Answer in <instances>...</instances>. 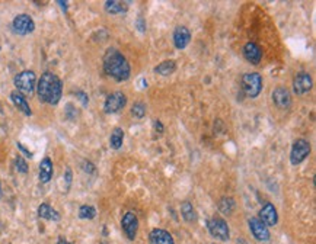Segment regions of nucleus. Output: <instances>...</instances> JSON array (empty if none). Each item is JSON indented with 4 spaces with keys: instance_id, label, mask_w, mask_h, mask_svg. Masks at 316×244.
<instances>
[{
    "instance_id": "35",
    "label": "nucleus",
    "mask_w": 316,
    "mask_h": 244,
    "mask_svg": "<svg viewBox=\"0 0 316 244\" xmlns=\"http://www.w3.org/2000/svg\"><path fill=\"white\" fill-rule=\"evenodd\" d=\"M55 244H71V243H69V241H67V240H66L64 237H60V238L57 240V243H55Z\"/></svg>"
},
{
    "instance_id": "26",
    "label": "nucleus",
    "mask_w": 316,
    "mask_h": 244,
    "mask_svg": "<svg viewBox=\"0 0 316 244\" xmlns=\"http://www.w3.org/2000/svg\"><path fill=\"white\" fill-rule=\"evenodd\" d=\"M146 111H147L146 105L140 102V100H137V102H134V105L132 106V116L137 118V119H141V118H144Z\"/></svg>"
},
{
    "instance_id": "36",
    "label": "nucleus",
    "mask_w": 316,
    "mask_h": 244,
    "mask_svg": "<svg viewBox=\"0 0 316 244\" xmlns=\"http://www.w3.org/2000/svg\"><path fill=\"white\" fill-rule=\"evenodd\" d=\"M0 196H2V193H0Z\"/></svg>"
},
{
    "instance_id": "32",
    "label": "nucleus",
    "mask_w": 316,
    "mask_h": 244,
    "mask_svg": "<svg viewBox=\"0 0 316 244\" xmlns=\"http://www.w3.org/2000/svg\"><path fill=\"white\" fill-rule=\"evenodd\" d=\"M16 146H18L19 150H21V151H22V153H24V154H25L28 158H32V157H34V154H32V153H31V151H29V150H28V148L25 147V146H24L22 143H16Z\"/></svg>"
},
{
    "instance_id": "8",
    "label": "nucleus",
    "mask_w": 316,
    "mask_h": 244,
    "mask_svg": "<svg viewBox=\"0 0 316 244\" xmlns=\"http://www.w3.org/2000/svg\"><path fill=\"white\" fill-rule=\"evenodd\" d=\"M121 228H123L125 237L134 241L137 237V231H139V218L136 215V212L133 211H127L121 218Z\"/></svg>"
},
{
    "instance_id": "3",
    "label": "nucleus",
    "mask_w": 316,
    "mask_h": 244,
    "mask_svg": "<svg viewBox=\"0 0 316 244\" xmlns=\"http://www.w3.org/2000/svg\"><path fill=\"white\" fill-rule=\"evenodd\" d=\"M240 86H242V90L248 97L254 99L256 96H259L261 90H263V77L259 73L256 71H252V73H246L242 76V80H240Z\"/></svg>"
},
{
    "instance_id": "25",
    "label": "nucleus",
    "mask_w": 316,
    "mask_h": 244,
    "mask_svg": "<svg viewBox=\"0 0 316 244\" xmlns=\"http://www.w3.org/2000/svg\"><path fill=\"white\" fill-rule=\"evenodd\" d=\"M95 217H97V209L92 205H82L79 208L80 219H94Z\"/></svg>"
},
{
    "instance_id": "38",
    "label": "nucleus",
    "mask_w": 316,
    "mask_h": 244,
    "mask_svg": "<svg viewBox=\"0 0 316 244\" xmlns=\"http://www.w3.org/2000/svg\"><path fill=\"white\" fill-rule=\"evenodd\" d=\"M0 50H2V48H0Z\"/></svg>"
},
{
    "instance_id": "6",
    "label": "nucleus",
    "mask_w": 316,
    "mask_h": 244,
    "mask_svg": "<svg viewBox=\"0 0 316 244\" xmlns=\"http://www.w3.org/2000/svg\"><path fill=\"white\" fill-rule=\"evenodd\" d=\"M207 230L213 238L220 241H229L230 238V228L226 219L220 217H213L207 221Z\"/></svg>"
},
{
    "instance_id": "18",
    "label": "nucleus",
    "mask_w": 316,
    "mask_h": 244,
    "mask_svg": "<svg viewBox=\"0 0 316 244\" xmlns=\"http://www.w3.org/2000/svg\"><path fill=\"white\" fill-rule=\"evenodd\" d=\"M10 102L15 105V108H18L21 112L24 113V115H27V116H31L32 115V109H31V106H29V104H28L27 97L22 95V93H19V92H12L10 93Z\"/></svg>"
},
{
    "instance_id": "5",
    "label": "nucleus",
    "mask_w": 316,
    "mask_h": 244,
    "mask_svg": "<svg viewBox=\"0 0 316 244\" xmlns=\"http://www.w3.org/2000/svg\"><path fill=\"white\" fill-rule=\"evenodd\" d=\"M310 151H312V146L307 139H296L291 146V150H290V163L293 166L302 165L309 157Z\"/></svg>"
},
{
    "instance_id": "14",
    "label": "nucleus",
    "mask_w": 316,
    "mask_h": 244,
    "mask_svg": "<svg viewBox=\"0 0 316 244\" xmlns=\"http://www.w3.org/2000/svg\"><path fill=\"white\" fill-rule=\"evenodd\" d=\"M191 43V32L184 25L176 26L174 31V44L178 50H185Z\"/></svg>"
},
{
    "instance_id": "24",
    "label": "nucleus",
    "mask_w": 316,
    "mask_h": 244,
    "mask_svg": "<svg viewBox=\"0 0 316 244\" xmlns=\"http://www.w3.org/2000/svg\"><path fill=\"white\" fill-rule=\"evenodd\" d=\"M123 143H124V131H123V128L117 127V128H114L113 132H111V137H109V146H111L113 150H120V148L123 147Z\"/></svg>"
},
{
    "instance_id": "34",
    "label": "nucleus",
    "mask_w": 316,
    "mask_h": 244,
    "mask_svg": "<svg viewBox=\"0 0 316 244\" xmlns=\"http://www.w3.org/2000/svg\"><path fill=\"white\" fill-rule=\"evenodd\" d=\"M57 5H59V6H62V10L64 12V13H66L67 10H69V3H67V2L59 0V2H57Z\"/></svg>"
},
{
    "instance_id": "29",
    "label": "nucleus",
    "mask_w": 316,
    "mask_h": 244,
    "mask_svg": "<svg viewBox=\"0 0 316 244\" xmlns=\"http://www.w3.org/2000/svg\"><path fill=\"white\" fill-rule=\"evenodd\" d=\"M64 182H66V189L69 191L71 186V182H73V172H71L70 167H67L66 172H64Z\"/></svg>"
},
{
    "instance_id": "21",
    "label": "nucleus",
    "mask_w": 316,
    "mask_h": 244,
    "mask_svg": "<svg viewBox=\"0 0 316 244\" xmlns=\"http://www.w3.org/2000/svg\"><path fill=\"white\" fill-rule=\"evenodd\" d=\"M217 208H219V211L223 215L229 217V215L233 214V211L236 208V202H235V199H233L232 196H223V198L217 202Z\"/></svg>"
},
{
    "instance_id": "22",
    "label": "nucleus",
    "mask_w": 316,
    "mask_h": 244,
    "mask_svg": "<svg viewBox=\"0 0 316 244\" xmlns=\"http://www.w3.org/2000/svg\"><path fill=\"white\" fill-rule=\"evenodd\" d=\"M175 70H176L175 61L165 60V61H162L160 64H158V66L155 67V73H158L159 76L166 77V76H171L172 73H175Z\"/></svg>"
},
{
    "instance_id": "17",
    "label": "nucleus",
    "mask_w": 316,
    "mask_h": 244,
    "mask_svg": "<svg viewBox=\"0 0 316 244\" xmlns=\"http://www.w3.org/2000/svg\"><path fill=\"white\" fill-rule=\"evenodd\" d=\"M150 241L152 244H175L172 234L163 228H153L150 231Z\"/></svg>"
},
{
    "instance_id": "7",
    "label": "nucleus",
    "mask_w": 316,
    "mask_h": 244,
    "mask_svg": "<svg viewBox=\"0 0 316 244\" xmlns=\"http://www.w3.org/2000/svg\"><path fill=\"white\" fill-rule=\"evenodd\" d=\"M12 31L21 36L32 34L35 31V22L32 16H29L28 13H21L18 16H15L12 22Z\"/></svg>"
},
{
    "instance_id": "1",
    "label": "nucleus",
    "mask_w": 316,
    "mask_h": 244,
    "mask_svg": "<svg viewBox=\"0 0 316 244\" xmlns=\"http://www.w3.org/2000/svg\"><path fill=\"white\" fill-rule=\"evenodd\" d=\"M102 64H104V71H105L106 76L113 77L118 83L127 82L132 76L130 63L125 58L123 52L118 51L117 48H108L106 50Z\"/></svg>"
},
{
    "instance_id": "19",
    "label": "nucleus",
    "mask_w": 316,
    "mask_h": 244,
    "mask_svg": "<svg viewBox=\"0 0 316 244\" xmlns=\"http://www.w3.org/2000/svg\"><path fill=\"white\" fill-rule=\"evenodd\" d=\"M38 217L43 218V219H48V221H54V222H59V221L62 219L60 212L55 211V209H54L50 204H47V202H43V204L38 207Z\"/></svg>"
},
{
    "instance_id": "23",
    "label": "nucleus",
    "mask_w": 316,
    "mask_h": 244,
    "mask_svg": "<svg viewBox=\"0 0 316 244\" xmlns=\"http://www.w3.org/2000/svg\"><path fill=\"white\" fill-rule=\"evenodd\" d=\"M181 215L187 222H195L197 221V212H195L193 204L190 200H185L181 204Z\"/></svg>"
},
{
    "instance_id": "4",
    "label": "nucleus",
    "mask_w": 316,
    "mask_h": 244,
    "mask_svg": "<svg viewBox=\"0 0 316 244\" xmlns=\"http://www.w3.org/2000/svg\"><path fill=\"white\" fill-rule=\"evenodd\" d=\"M13 83L16 87V92L22 93V95H32L34 90L36 87V76L32 70H24L18 73L15 78H13Z\"/></svg>"
},
{
    "instance_id": "31",
    "label": "nucleus",
    "mask_w": 316,
    "mask_h": 244,
    "mask_svg": "<svg viewBox=\"0 0 316 244\" xmlns=\"http://www.w3.org/2000/svg\"><path fill=\"white\" fill-rule=\"evenodd\" d=\"M136 28H137L139 32H146V22H144L143 17H137L136 19Z\"/></svg>"
},
{
    "instance_id": "16",
    "label": "nucleus",
    "mask_w": 316,
    "mask_h": 244,
    "mask_svg": "<svg viewBox=\"0 0 316 244\" xmlns=\"http://www.w3.org/2000/svg\"><path fill=\"white\" fill-rule=\"evenodd\" d=\"M54 174V165L53 160L50 157H44L40 163V172H38V177L41 183H48L53 179Z\"/></svg>"
},
{
    "instance_id": "33",
    "label": "nucleus",
    "mask_w": 316,
    "mask_h": 244,
    "mask_svg": "<svg viewBox=\"0 0 316 244\" xmlns=\"http://www.w3.org/2000/svg\"><path fill=\"white\" fill-rule=\"evenodd\" d=\"M155 130H156L158 134H163V131H165V128H163V124H162L160 121H155Z\"/></svg>"
},
{
    "instance_id": "15",
    "label": "nucleus",
    "mask_w": 316,
    "mask_h": 244,
    "mask_svg": "<svg viewBox=\"0 0 316 244\" xmlns=\"http://www.w3.org/2000/svg\"><path fill=\"white\" fill-rule=\"evenodd\" d=\"M244 57L246 61H249L251 64L258 66L263 60V50L258 44L255 43H246L244 47Z\"/></svg>"
},
{
    "instance_id": "20",
    "label": "nucleus",
    "mask_w": 316,
    "mask_h": 244,
    "mask_svg": "<svg viewBox=\"0 0 316 244\" xmlns=\"http://www.w3.org/2000/svg\"><path fill=\"white\" fill-rule=\"evenodd\" d=\"M104 8H105L106 13H109V15H121L128 10L127 3L118 2V0H108L104 3Z\"/></svg>"
},
{
    "instance_id": "10",
    "label": "nucleus",
    "mask_w": 316,
    "mask_h": 244,
    "mask_svg": "<svg viewBox=\"0 0 316 244\" xmlns=\"http://www.w3.org/2000/svg\"><path fill=\"white\" fill-rule=\"evenodd\" d=\"M127 105V96L123 92H114L106 96L104 104V112L105 113H118L123 111Z\"/></svg>"
},
{
    "instance_id": "9",
    "label": "nucleus",
    "mask_w": 316,
    "mask_h": 244,
    "mask_svg": "<svg viewBox=\"0 0 316 244\" xmlns=\"http://www.w3.org/2000/svg\"><path fill=\"white\" fill-rule=\"evenodd\" d=\"M248 226H249V230H251V233H252V235H254L256 241H259V243H268V241H270L271 233H270L268 227L265 226L259 218H249Z\"/></svg>"
},
{
    "instance_id": "30",
    "label": "nucleus",
    "mask_w": 316,
    "mask_h": 244,
    "mask_svg": "<svg viewBox=\"0 0 316 244\" xmlns=\"http://www.w3.org/2000/svg\"><path fill=\"white\" fill-rule=\"evenodd\" d=\"M75 96L79 99L80 102H82V105L83 106H86V105L89 104V96L83 92V90H78V92H75Z\"/></svg>"
},
{
    "instance_id": "13",
    "label": "nucleus",
    "mask_w": 316,
    "mask_h": 244,
    "mask_svg": "<svg viewBox=\"0 0 316 244\" xmlns=\"http://www.w3.org/2000/svg\"><path fill=\"white\" fill-rule=\"evenodd\" d=\"M258 218L267 227H274L277 226V222H278V212H277V209H275V207L272 205L271 202H267V204L263 205Z\"/></svg>"
},
{
    "instance_id": "12",
    "label": "nucleus",
    "mask_w": 316,
    "mask_h": 244,
    "mask_svg": "<svg viewBox=\"0 0 316 244\" xmlns=\"http://www.w3.org/2000/svg\"><path fill=\"white\" fill-rule=\"evenodd\" d=\"M271 97L274 105L278 109H289L290 106H291V95H290L289 89H286L284 86L275 87Z\"/></svg>"
},
{
    "instance_id": "37",
    "label": "nucleus",
    "mask_w": 316,
    "mask_h": 244,
    "mask_svg": "<svg viewBox=\"0 0 316 244\" xmlns=\"http://www.w3.org/2000/svg\"><path fill=\"white\" fill-rule=\"evenodd\" d=\"M213 244H216V243H213Z\"/></svg>"
},
{
    "instance_id": "27",
    "label": "nucleus",
    "mask_w": 316,
    "mask_h": 244,
    "mask_svg": "<svg viewBox=\"0 0 316 244\" xmlns=\"http://www.w3.org/2000/svg\"><path fill=\"white\" fill-rule=\"evenodd\" d=\"M15 167H16V170H18L19 173H28V169H29L27 160L22 156H18L15 158Z\"/></svg>"
},
{
    "instance_id": "11",
    "label": "nucleus",
    "mask_w": 316,
    "mask_h": 244,
    "mask_svg": "<svg viewBox=\"0 0 316 244\" xmlns=\"http://www.w3.org/2000/svg\"><path fill=\"white\" fill-rule=\"evenodd\" d=\"M313 86V80L309 73H299L293 78V92L296 95H306L312 90Z\"/></svg>"
},
{
    "instance_id": "2",
    "label": "nucleus",
    "mask_w": 316,
    "mask_h": 244,
    "mask_svg": "<svg viewBox=\"0 0 316 244\" xmlns=\"http://www.w3.org/2000/svg\"><path fill=\"white\" fill-rule=\"evenodd\" d=\"M36 96L43 104L55 106L62 100L63 82L57 74L45 71L36 83Z\"/></svg>"
},
{
    "instance_id": "28",
    "label": "nucleus",
    "mask_w": 316,
    "mask_h": 244,
    "mask_svg": "<svg viewBox=\"0 0 316 244\" xmlns=\"http://www.w3.org/2000/svg\"><path fill=\"white\" fill-rule=\"evenodd\" d=\"M82 169H83V172L88 174H95V172H97V167H95V165L94 163H90V161H88V160H85L83 163H82Z\"/></svg>"
}]
</instances>
